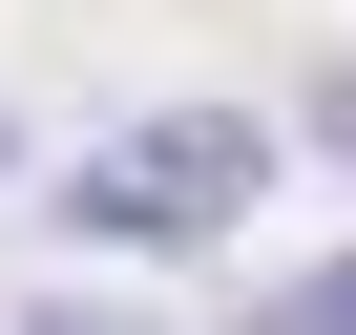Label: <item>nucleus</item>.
<instances>
[{
	"label": "nucleus",
	"instance_id": "f257e3e1",
	"mask_svg": "<svg viewBox=\"0 0 356 335\" xmlns=\"http://www.w3.org/2000/svg\"><path fill=\"white\" fill-rule=\"evenodd\" d=\"M273 168H293V147H273L252 105H147V126H84V147H63L42 210L105 231V252H189V231H231V210L273 189Z\"/></svg>",
	"mask_w": 356,
	"mask_h": 335
},
{
	"label": "nucleus",
	"instance_id": "f03ea898",
	"mask_svg": "<svg viewBox=\"0 0 356 335\" xmlns=\"http://www.w3.org/2000/svg\"><path fill=\"white\" fill-rule=\"evenodd\" d=\"M293 335H356V252H335V272H314V293H293Z\"/></svg>",
	"mask_w": 356,
	"mask_h": 335
},
{
	"label": "nucleus",
	"instance_id": "7ed1b4c3",
	"mask_svg": "<svg viewBox=\"0 0 356 335\" xmlns=\"http://www.w3.org/2000/svg\"><path fill=\"white\" fill-rule=\"evenodd\" d=\"M42 335H147V314H42Z\"/></svg>",
	"mask_w": 356,
	"mask_h": 335
},
{
	"label": "nucleus",
	"instance_id": "20e7f679",
	"mask_svg": "<svg viewBox=\"0 0 356 335\" xmlns=\"http://www.w3.org/2000/svg\"><path fill=\"white\" fill-rule=\"evenodd\" d=\"M0 168H22V126H0Z\"/></svg>",
	"mask_w": 356,
	"mask_h": 335
}]
</instances>
